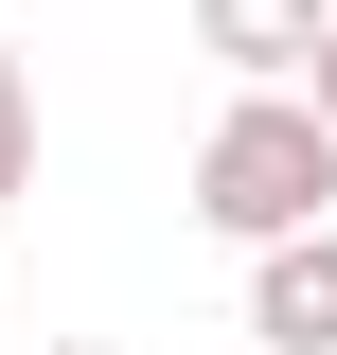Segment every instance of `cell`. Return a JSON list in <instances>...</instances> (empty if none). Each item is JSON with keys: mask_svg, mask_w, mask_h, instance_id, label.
Wrapping results in <instances>:
<instances>
[{"mask_svg": "<svg viewBox=\"0 0 337 355\" xmlns=\"http://www.w3.org/2000/svg\"><path fill=\"white\" fill-rule=\"evenodd\" d=\"M320 214H337V125L302 89H231L213 142H196V231L266 249V231H320Z\"/></svg>", "mask_w": 337, "mask_h": 355, "instance_id": "1", "label": "cell"}, {"mask_svg": "<svg viewBox=\"0 0 337 355\" xmlns=\"http://www.w3.org/2000/svg\"><path fill=\"white\" fill-rule=\"evenodd\" d=\"M249 338H266V355H337V214L249 249Z\"/></svg>", "mask_w": 337, "mask_h": 355, "instance_id": "2", "label": "cell"}, {"mask_svg": "<svg viewBox=\"0 0 337 355\" xmlns=\"http://www.w3.org/2000/svg\"><path fill=\"white\" fill-rule=\"evenodd\" d=\"M320 18H337V0H196V53L231 89H284L302 53H320Z\"/></svg>", "mask_w": 337, "mask_h": 355, "instance_id": "3", "label": "cell"}, {"mask_svg": "<svg viewBox=\"0 0 337 355\" xmlns=\"http://www.w3.org/2000/svg\"><path fill=\"white\" fill-rule=\"evenodd\" d=\"M0 196H36V53L0 36Z\"/></svg>", "mask_w": 337, "mask_h": 355, "instance_id": "4", "label": "cell"}, {"mask_svg": "<svg viewBox=\"0 0 337 355\" xmlns=\"http://www.w3.org/2000/svg\"><path fill=\"white\" fill-rule=\"evenodd\" d=\"M284 89H302V107H320V125H337V18H320V53H302Z\"/></svg>", "mask_w": 337, "mask_h": 355, "instance_id": "5", "label": "cell"}, {"mask_svg": "<svg viewBox=\"0 0 337 355\" xmlns=\"http://www.w3.org/2000/svg\"><path fill=\"white\" fill-rule=\"evenodd\" d=\"M36 355H125V338H36Z\"/></svg>", "mask_w": 337, "mask_h": 355, "instance_id": "6", "label": "cell"}, {"mask_svg": "<svg viewBox=\"0 0 337 355\" xmlns=\"http://www.w3.org/2000/svg\"><path fill=\"white\" fill-rule=\"evenodd\" d=\"M0 338H18V320H0Z\"/></svg>", "mask_w": 337, "mask_h": 355, "instance_id": "7", "label": "cell"}]
</instances>
